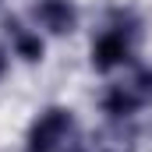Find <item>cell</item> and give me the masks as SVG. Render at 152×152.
Here are the masks:
<instances>
[{"mask_svg":"<svg viewBox=\"0 0 152 152\" xmlns=\"http://www.w3.org/2000/svg\"><path fill=\"white\" fill-rule=\"evenodd\" d=\"M67 131H71V113L67 110H60V106L46 110L28 131V152H57V145L67 138Z\"/></svg>","mask_w":152,"mask_h":152,"instance_id":"1","label":"cell"},{"mask_svg":"<svg viewBox=\"0 0 152 152\" xmlns=\"http://www.w3.org/2000/svg\"><path fill=\"white\" fill-rule=\"evenodd\" d=\"M36 18L42 21V28H50L53 36H67L75 28V21H78L75 7L67 0H42L36 7Z\"/></svg>","mask_w":152,"mask_h":152,"instance_id":"2","label":"cell"},{"mask_svg":"<svg viewBox=\"0 0 152 152\" xmlns=\"http://www.w3.org/2000/svg\"><path fill=\"white\" fill-rule=\"evenodd\" d=\"M124 60H127V39L120 36V32H106V36L96 39V46H92L96 71H110L117 64H124Z\"/></svg>","mask_w":152,"mask_h":152,"instance_id":"3","label":"cell"},{"mask_svg":"<svg viewBox=\"0 0 152 152\" xmlns=\"http://www.w3.org/2000/svg\"><path fill=\"white\" fill-rule=\"evenodd\" d=\"M142 103H145V99H142V92H138L134 85H113V88L106 92V99H103V110L110 117H131Z\"/></svg>","mask_w":152,"mask_h":152,"instance_id":"4","label":"cell"},{"mask_svg":"<svg viewBox=\"0 0 152 152\" xmlns=\"http://www.w3.org/2000/svg\"><path fill=\"white\" fill-rule=\"evenodd\" d=\"M11 28H14V53L21 57V60H28V64H36V60H42V39L32 36V32H25L18 21H7Z\"/></svg>","mask_w":152,"mask_h":152,"instance_id":"5","label":"cell"},{"mask_svg":"<svg viewBox=\"0 0 152 152\" xmlns=\"http://www.w3.org/2000/svg\"><path fill=\"white\" fill-rule=\"evenodd\" d=\"M138 92H142V99H152V67H142L138 75H134V81H131Z\"/></svg>","mask_w":152,"mask_h":152,"instance_id":"6","label":"cell"},{"mask_svg":"<svg viewBox=\"0 0 152 152\" xmlns=\"http://www.w3.org/2000/svg\"><path fill=\"white\" fill-rule=\"evenodd\" d=\"M4 71H7V50L0 46V75H4Z\"/></svg>","mask_w":152,"mask_h":152,"instance_id":"7","label":"cell"}]
</instances>
